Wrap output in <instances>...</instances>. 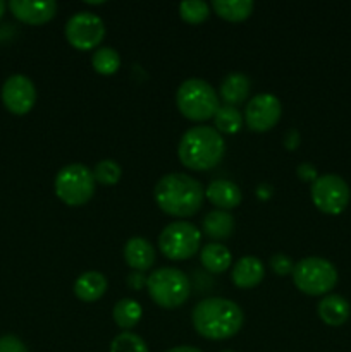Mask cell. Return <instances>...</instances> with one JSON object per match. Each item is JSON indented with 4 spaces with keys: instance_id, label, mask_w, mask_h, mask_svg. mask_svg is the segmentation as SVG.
I'll return each mask as SVG.
<instances>
[{
    "instance_id": "obj_1",
    "label": "cell",
    "mask_w": 351,
    "mask_h": 352,
    "mask_svg": "<svg viewBox=\"0 0 351 352\" xmlns=\"http://www.w3.org/2000/svg\"><path fill=\"white\" fill-rule=\"evenodd\" d=\"M191 322L196 333L209 340H226L236 336L244 323V315L234 301L209 298L193 308Z\"/></svg>"
},
{
    "instance_id": "obj_2",
    "label": "cell",
    "mask_w": 351,
    "mask_h": 352,
    "mask_svg": "<svg viewBox=\"0 0 351 352\" xmlns=\"http://www.w3.org/2000/svg\"><path fill=\"white\" fill-rule=\"evenodd\" d=\"M153 196L162 212L178 219H186L198 212L205 191L203 186L191 175L172 172L158 179Z\"/></svg>"
},
{
    "instance_id": "obj_3",
    "label": "cell",
    "mask_w": 351,
    "mask_h": 352,
    "mask_svg": "<svg viewBox=\"0 0 351 352\" xmlns=\"http://www.w3.org/2000/svg\"><path fill=\"white\" fill-rule=\"evenodd\" d=\"M179 160L191 170H210L222 162L226 141L210 126H195L182 134L178 146Z\"/></svg>"
},
{
    "instance_id": "obj_4",
    "label": "cell",
    "mask_w": 351,
    "mask_h": 352,
    "mask_svg": "<svg viewBox=\"0 0 351 352\" xmlns=\"http://www.w3.org/2000/svg\"><path fill=\"white\" fill-rule=\"evenodd\" d=\"M176 103L184 117L196 122H203L213 117L219 110V96L213 86L205 79L189 78L179 85Z\"/></svg>"
},
{
    "instance_id": "obj_5",
    "label": "cell",
    "mask_w": 351,
    "mask_h": 352,
    "mask_svg": "<svg viewBox=\"0 0 351 352\" xmlns=\"http://www.w3.org/2000/svg\"><path fill=\"white\" fill-rule=\"evenodd\" d=\"M147 289L155 305L162 308H179L189 298V280L184 272L174 267H162L147 278Z\"/></svg>"
},
{
    "instance_id": "obj_6",
    "label": "cell",
    "mask_w": 351,
    "mask_h": 352,
    "mask_svg": "<svg viewBox=\"0 0 351 352\" xmlns=\"http://www.w3.org/2000/svg\"><path fill=\"white\" fill-rule=\"evenodd\" d=\"M95 175L85 164H69L55 175V195L67 206H81L95 195Z\"/></svg>"
},
{
    "instance_id": "obj_7",
    "label": "cell",
    "mask_w": 351,
    "mask_h": 352,
    "mask_svg": "<svg viewBox=\"0 0 351 352\" xmlns=\"http://www.w3.org/2000/svg\"><path fill=\"white\" fill-rule=\"evenodd\" d=\"M292 282L296 289L308 296H322L332 291L337 284V270L329 260L308 256L295 263Z\"/></svg>"
},
{
    "instance_id": "obj_8",
    "label": "cell",
    "mask_w": 351,
    "mask_h": 352,
    "mask_svg": "<svg viewBox=\"0 0 351 352\" xmlns=\"http://www.w3.org/2000/svg\"><path fill=\"white\" fill-rule=\"evenodd\" d=\"M202 232L198 227L186 220H178L164 227L158 236V248L169 260L182 261L198 253Z\"/></svg>"
},
{
    "instance_id": "obj_9",
    "label": "cell",
    "mask_w": 351,
    "mask_h": 352,
    "mask_svg": "<svg viewBox=\"0 0 351 352\" xmlns=\"http://www.w3.org/2000/svg\"><path fill=\"white\" fill-rule=\"evenodd\" d=\"M312 201L327 215H339L350 203L351 191L348 182L337 174L319 175L312 182Z\"/></svg>"
},
{
    "instance_id": "obj_10",
    "label": "cell",
    "mask_w": 351,
    "mask_h": 352,
    "mask_svg": "<svg viewBox=\"0 0 351 352\" xmlns=\"http://www.w3.org/2000/svg\"><path fill=\"white\" fill-rule=\"evenodd\" d=\"M69 43L79 50H92L105 38V23L89 10H79L67 19L64 28Z\"/></svg>"
},
{
    "instance_id": "obj_11",
    "label": "cell",
    "mask_w": 351,
    "mask_h": 352,
    "mask_svg": "<svg viewBox=\"0 0 351 352\" xmlns=\"http://www.w3.org/2000/svg\"><path fill=\"white\" fill-rule=\"evenodd\" d=\"M282 113L281 100L272 93H258L248 100L244 109V122L251 131L264 133L279 122Z\"/></svg>"
},
{
    "instance_id": "obj_12",
    "label": "cell",
    "mask_w": 351,
    "mask_h": 352,
    "mask_svg": "<svg viewBox=\"0 0 351 352\" xmlns=\"http://www.w3.org/2000/svg\"><path fill=\"white\" fill-rule=\"evenodd\" d=\"M2 102L10 113L24 116L36 103V88L24 74H14L2 86Z\"/></svg>"
},
{
    "instance_id": "obj_13",
    "label": "cell",
    "mask_w": 351,
    "mask_h": 352,
    "mask_svg": "<svg viewBox=\"0 0 351 352\" xmlns=\"http://www.w3.org/2000/svg\"><path fill=\"white\" fill-rule=\"evenodd\" d=\"M9 9L14 16L26 24H45L57 14V2L54 0H43V2H33V0H10Z\"/></svg>"
},
{
    "instance_id": "obj_14",
    "label": "cell",
    "mask_w": 351,
    "mask_h": 352,
    "mask_svg": "<svg viewBox=\"0 0 351 352\" xmlns=\"http://www.w3.org/2000/svg\"><path fill=\"white\" fill-rule=\"evenodd\" d=\"M205 196L213 206H217V210H224V212L240 206L241 199H243L240 186L233 181H226V179L210 182L205 189Z\"/></svg>"
},
{
    "instance_id": "obj_15",
    "label": "cell",
    "mask_w": 351,
    "mask_h": 352,
    "mask_svg": "<svg viewBox=\"0 0 351 352\" xmlns=\"http://www.w3.org/2000/svg\"><path fill=\"white\" fill-rule=\"evenodd\" d=\"M265 267L257 256H243L234 263L231 278L240 289H253L264 280Z\"/></svg>"
},
{
    "instance_id": "obj_16",
    "label": "cell",
    "mask_w": 351,
    "mask_h": 352,
    "mask_svg": "<svg viewBox=\"0 0 351 352\" xmlns=\"http://www.w3.org/2000/svg\"><path fill=\"white\" fill-rule=\"evenodd\" d=\"M124 260L134 272H145L153 267L155 250L143 237H131L124 246Z\"/></svg>"
},
{
    "instance_id": "obj_17",
    "label": "cell",
    "mask_w": 351,
    "mask_h": 352,
    "mask_svg": "<svg viewBox=\"0 0 351 352\" xmlns=\"http://www.w3.org/2000/svg\"><path fill=\"white\" fill-rule=\"evenodd\" d=\"M320 320L329 327H341L348 322L351 315V306L346 298L339 294H329L319 302Z\"/></svg>"
},
{
    "instance_id": "obj_18",
    "label": "cell",
    "mask_w": 351,
    "mask_h": 352,
    "mask_svg": "<svg viewBox=\"0 0 351 352\" xmlns=\"http://www.w3.org/2000/svg\"><path fill=\"white\" fill-rule=\"evenodd\" d=\"M107 287H109V282H107L105 275L100 274V272L89 270L76 278L74 294L83 302H95L105 294Z\"/></svg>"
},
{
    "instance_id": "obj_19",
    "label": "cell",
    "mask_w": 351,
    "mask_h": 352,
    "mask_svg": "<svg viewBox=\"0 0 351 352\" xmlns=\"http://www.w3.org/2000/svg\"><path fill=\"white\" fill-rule=\"evenodd\" d=\"M251 89V81L246 74L241 72H231L220 82V98L226 105L236 107L248 98Z\"/></svg>"
},
{
    "instance_id": "obj_20",
    "label": "cell",
    "mask_w": 351,
    "mask_h": 352,
    "mask_svg": "<svg viewBox=\"0 0 351 352\" xmlns=\"http://www.w3.org/2000/svg\"><path fill=\"white\" fill-rule=\"evenodd\" d=\"M203 232L215 241L229 239L234 232V217L224 210H212L203 219Z\"/></svg>"
},
{
    "instance_id": "obj_21",
    "label": "cell",
    "mask_w": 351,
    "mask_h": 352,
    "mask_svg": "<svg viewBox=\"0 0 351 352\" xmlns=\"http://www.w3.org/2000/svg\"><path fill=\"white\" fill-rule=\"evenodd\" d=\"M200 261L210 274H224L231 267L233 254L224 244L210 243L203 246L202 253H200Z\"/></svg>"
},
{
    "instance_id": "obj_22",
    "label": "cell",
    "mask_w": 351,
    "mask_h": 352,
    "mask_svg": "<svg viewBox=\"0 0 351 352\" xmlns=\"http://www.w3.org/2000/svg\"><path fill=\"white\" fill-rule=\"evenodd\" d=\"M212 7L222 19L237 23L250 17L255 3L251 0H213Z\"/></svg>"
},
{
    "instance_id": "obj_23",
    "label": "cell",
    "mask_w": 351,
    "mask_h": 352,
    "mask_svg": "<svg viewBox=\"0 0 351 352\" xmlns=\"http://www.w3.org/2000/svg\"><path fill=\"white\" fill-rule=\"evenodd\" d=\"M114 320H116L117 327L124 330H131L140 323L141 315H143V309H141L140 302L134 301V299H120L114 306Z\"/></svg>"
},
{
    "instance_id": "obj_24",
    "label": "cell",
    "mask_w": 351,
    "mask_h": 352,
    "mask_svg": "<svg viewBox=\"0 0 351 352\" xmlns=\"http://www.w3.org/2000/svg\"><path fill=\"white\" fill-rule=\"evenodd\" d=\"M213 120H215V129L219 131V133L234 134L241 129L244 117L236 107L222 105L219 107L217 113L213 116Z\"/></svg>"
},
{
    "instance_id": "obj_25",
    "label": "cell",
    "mask_w": 351,
    "mask_h": 352,
    "mask_svg": "<svg viewBox=\"0 0 351 352\" xmlns=\"http://www.w3.org/2000/svg\"><path fill=\"white\" fill-rule=\"evenodd\" d=\"M92 65L98 74L110 76L120 67V55L116 48L102 47L92 55Z\"/></svg>"
},
{
    "instance_id": "obj_26",
    "label": "cell",
    "mask_w": 351,
    "mask_h": 352,
    "mask_svg": "<svg viewBox=\"0 0 351 352\" xmlns=\"http://www.w3.org/2000/svg\"><path fill=\"white\" fill-rule=\"evenodd\" d=\"M93 175H95V181L100 182V184L114 186L119 182L120 175H123V168H120V165L116 160L105 158V160H100L95 165Z\"/></svg>"
},
{
    "instance_id": "obj_27",
    "label": "cell",
    "mask_w": 351,
    "mask_h": 352,
    "mask_svg": "<svg viewBox=\"0 0 351 352\" xmlns=\"http://www.w3.org/2000/svg\"><path fill=\"white\" fill-rule=\"evenodd\" d=\"M179 14L189 24H198L209 17L210 7L203 0H184L179 6Z\"/></svg>"
},
{
    "instance_id": "obj_28",
    "label": "cell",
    "mask_w": 351,
    "mask_h": 352,
    "mask_svg": "<svg viewBox=\"0 0 351 352\" xmlns=\"http://www.w3.org/2000/svg\"><path fill=\"white\" fill-rule=\"evenodd\" d=\"M110 352H150L147 342L133 332H123L112 340Z\"/></svg>"
},
{
    "instance_id": "obj_29",
    "label": "cell",
    "mask_w": 351,
    "mask_h": 352,
    "mask_svg": "<svg viewBox=\"0 0 351 352\" xmlns=\"http://www.w3.org/2000/svg\"><path fill=\"white\" fill-rule=\"evenodd\" d=\"M268 265H270L272 272H274L275 275H279V277L292 274V270H295V263H292L291 258L286 256V254L282 253L272 254L270 260H268Z\"/></svg>"
},
{
    "instance_id": "obj_30",
    "label": "cell",
    "mask_w": 351,
    "mask_h": 352,
    "mask_svg": "<svg viewBox=\"0 0 351 352\" xmlns=\"http://www.w3.org/2000/svg\"><path fill=\"white\" fill-rule=\"evenodd\" d=\"M0 352H28L26 346L16 336H2L0 337Z\"/></svg>"
},
{
    "instance_id": "obj_31",
    "label": "cell",
    "mask_w": 351,
    "mask_h": 352,
    "mask_svg": "<svg viewBox=\"0 0 351 352\" xmlns=\"http://www.w3.org/2000/svg\"><path fill=\"white\" fill-rule=\"evenodd\" d=\"M296 174H298V177L301 179V181H315L317 177H319V174H317V168L313 167L312 164H299L298 168H296Z\"/></svg>"
},
{
    "instance_id": "obj_32",
    "label": "cell",
    "mask_w": 351,
    "mask_h": 352,
    "mask_svg": "<svg viewBox=\"0 0 351 352\" xmlns=\"http://www.w3.org/2000/svg\"><path fill=\"white\" fill-rule=\"evenodd\" d=\"M127 284L134 289H141L143 285H147V278L143 277V272H133V274L127 275Z\"/></svg>"
},
{
    "instance_id": "obj_33",
    "label": "cell",
    "mask_w": 351,
    "mask_h": 352,
    "mask_svg": "<svg viewBox=\"0 0 351 352\" xmlns=\"http://www.w3.org/2000/svg\"><path fill=\"white\" fill-rule=\"evenodd\" d=\"M284 144H286V148H288V150H295V148L299 144V133H298V131L289 129L288 133H286Z\"/></svg>"
},
{
    "instance_id": "obj_34",
    "label": "cell",
    "mask_w": 351,
    "mask_h": 352,
    "mask_svg": "<svg viewBox=\"0 0 351 352\" xmlns=\"http://www.w3.org/2000/svg\"><path fill=\"white\" fill-rule=\"evenodd\" d=\"M165 352H203V351H200L198 347L179 346V347H172V349H169V351H165Z\"/></svg>"
},
{
    "instance_id": "obj_35",
    "label": "cell",
    "mask_w": 351,
    "mask_h": 352,
    "mask_svg": "<svg viewBox=\"0 0 351 352\" xmlns=\"http://www.w3.org/2000/svg\"><path fill=\"white\" fill-rule=\"evenodd\" d=\"M3 12H6V2H3V0H0V17L3 16Z\"/></svg>"
},
{
    "instance_id": "obj_36",
    "label": "cell",
    "mask_w": 351,
    "mask_h": 352,
    "mask_svg": "<svg viewBox=\"0 0 351 352\" xmlns=\"http://www.w3.org/2000/svg\"><path fill=\"white\" fill-rule=\"evenodd\" d=\"M220 352H234V351H220Z\"/></svg>"
}]
</instances>
